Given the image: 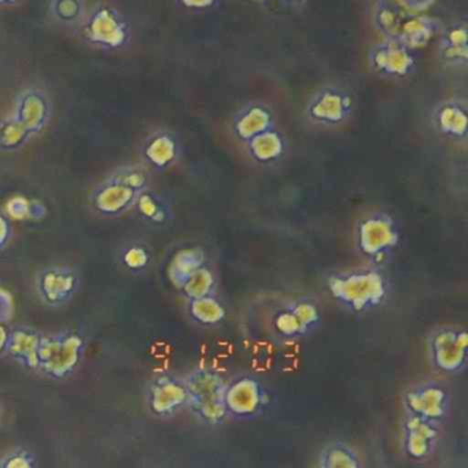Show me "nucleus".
Listing matches in <instances>:
<instances>
[{
  "mask_svg": "<svg viewBox=\"0 0 468 468\" xmlns=\"http://www.w3.org/2000/svg\"><path fill=\"white\" fill-rule=\"evenodd\" d=\"M275 355L276 350L272 344L259 342V344L254 345L250 355L251 367H253L254 371H270L273 363H275Z\"/></svg>",
  "mask_w": 468,
  "mask_h": 468,
  "instance_id": "7c9ffc66",
  "label": "nucleus"
},
{
  "mask_svg": "<svg viewBox=\"0 0 468 468\" xmlns=\"http://www.w3.org/2000/svg\"><path fill=\"white\" fill-rule=\"evenodd\" d=\"M188 391V405L197 419L209 426H218L226 420L227 383L213 369L199 368L185 379Z\"/></svg>",
  "mask_w": 468,
  "mask_h": 468,
  "instance_id": "7ed1b4c3",
  "label": "nucleus"
},
{
  "mask_svg": "<svg viewBox=\"0 0 468 468\" xmlns=\"http://www.w3.org/2000/svg\"><path fill=\"white\" fill-rule=\"evenodd\" d=\"M430 360L443 374L456 375L467 366L468 335L463 328L443 327L429 341Z\"/></svg>",
  "mask_w": 468,
  "mask_h": 468,
  "instance_id": "6e6552de",
  "label": "nucleus"
},
{
  "mask_svg": "<svg viewBox=\"0 0 468 468\" xmlns=\"http://www.w3.org/2000/svg\"><path fill=\"white\" fill-rule=\"evenodd\" d=\"M284 6L292 7V9H301V7L306 6L311 0H279Z\"/></svg>",
  "mask_w": 468,
  "mask_h": 468,
  "instance_id": "ea45409f",
  "label": "nucleus"
},
{
  "mask_svg": "<svg viewBox=\"0 0 468 468\" xmlns=\"http://www.w3.org/2000/svg\"><path fill=\"white\" fill-rule=\"evenodd\" d=\"M188 312L194 322L202 325H218L227 317L226 308L215 295L190 300Z\"/></svg>",
  "mask_w": 468,
  "mask_h": 468,
  "instance_id": "393cba45",
  "label": "nucleus"
},
{
  "mask_svg": "<svg viewBox=\"0 0 468 468\" xmlns=\"http://www.w3.org/2000/svg\"><path fill=\"white\" fill-rule=\"evenodd\" d=\"M402 16L393 0H375L372 9V24L382 39H396L401 28Z\"/></svg>",
  "mask_w": 468,
  "mask_h": 468,
  "instance_id": "b1692460",
  "label": "nucleus"
},
{
  "mask_svg": "<svg viewBox=\"0 0 468 468\" xmlns=\"http://www.w3.org/2000/svg\"><path fill=\"white\" fill-rule=\"evenodd\" d=\"M10 238H12V224L7 216L0 212V250L7 245Z\"/></svg>",
  "mask_w": 468,
  "mask_h": 468,
  "instance_id": "4c0bfd02",
  "label": "nucleus"
},
{
  "mask_svg": "<svg viewBox=\"0 0 468 468\" xmlns=\"http://www.w3.org/2000/svg\"><path fill=\"white\" fill-rule=\"evenodd\" d=\"M9 331L6 330L2 323H0V355L7 349V342H9Z\"/></svg>",
  "mask_w": 468,
  "mask_h": 468,
  "instance_id": "58836bf2",
  "label": "nucleus"
},
{
  "mask_svg": "<svg viewBox=\"0 0 468 468\" xmlns=\"http://www.w3.org/2000/svg\"><path fill=\"white\" fill-rule=\"evenodd\" d=\"M15 314V301L13 295L7 290L0 287V323L10 322Z\"/></svg>",
  "mask_w": 468,
  "mask_h": 468,
  "instance_id": "c9c22d12",
  "label": "nucleus"
},
{
  "mask_svg": "<svg viewBox=\"0 0 468 468\" xmlns=\"http://www.w3.org/2000/svg\"><path fill=\"white\" fill-rule=\"evenodd\" d=\"M216 279L212 271L207 270V267L199 268L182 287V292H185L188 300H197V298L207 297V295L215 294Z\"/></svg>",
  "mask_w": 468,
  "mask_h": 468,
  "instance_id": "c85d7f7f",
  "label": "nucleus"
},
{
  "mask_svg": "<svg viewBox=\"0 0 468 468\" xmlns=\"http://www.w3.org/2000/svg\"><path fill=\"white\" fill-rule=\"evenodd\" d=\"M21 0H0V6H9V5H16Z\"/></svg>",
  "mask_w": 468,
  "mask_h": 468,
  "instance_id": "a19ab883",
  "label": "nucleus"
},
{
  "mask_svg": "<svg viewBox=\"0 0 468 468\" xmlns=\"http://www.w3.org/2000/svg\"><path fill=\"white\" fill-rule=\"evenodd\" d=\"M53 6L56 17L67 23L78 20L79 16L81 15L80 0H56Z\"/></svg>",
  "mask_w": 468,
  "mask_h": 468,
  "instance_id": "72a5a7b5",
  "label": "nucleus"
},
{
  "mask_svg": "<svg viewBox=\"0 0 468 468\" xmlns=\"http://www.w3.org/2000/svg\"><path fill=\"white\" fill-rule=\"evenodd\" d=\"M147 174L141 166H122L101 183L91 196L97 212L119 216L135 207L136 198L147 190Z\"/></svg>",
  "mask_w": 468,
  "mask_h": 468,
  "instance_id": "f03ea898",
  "label": "nucleus"
},
{
  "mask_svg": "<svg viewBox=\"0 0 468 468\" xmlns=\"http://www.w3.org/2000/svg\"><path fill=\"white\" fill-rule=\"evenodd\" d=\"M438 437L437 423L407 413L402 423V446L410 459L424 462L431 457L437 448Z\"/></svg>",
  "mask_w": 468,
  "mask_h": 468,
  "instance_id": "ddd939ff",
  "label": "nucleus"
},
{
  "mask_svg": "<svg viewBox=\"0 0 468 468\" xmlns=\"http://www.w3.org/2000/svg\"><path fill=\"white\" fill-rule=\"evenodd\" d=\"M83 346V339L76 334L42 336L37 350V368L56 379L69 377L79 366Z\"/></svg>",
  "mask_w": 468,
  "mask_h": 468,
  "instance_id": "20e7f679",
  "label": "nucleus"
},
{
  "mask_svg": "<svg viewBox=\"0 0 468 468\" xmlns=\"http://www.w3.org/2000/svg\"><path fill=\"white\" fill-rule=\"evenodd\" d=\"M275 113L264 102H249L232 117L231 130L238 141L246 144L254 136L275 128Z\"/></svg>",
  "mask_w": 468,
  "mask_h": 468,
  "instance_id": "f3484780",
  "label": "nucleus"
},
{
  "mask_svg": "<svg viewBox=\"0 0 468 468\" xmlns=\"http://www.w3.org/2000/svg\"><path fill=\"white\" fill-rule=\"evenodd\" d=\"M368 68L378 78L404 80L415 72L416 56L399 37L382 39L369 48Z\"/></svg>",
  "mask_w": 468,
  "mask_h": 468,
  "instance_id": "0eeeda50",
  "label": "nucleus"
},
{
  "mask_svg": "<svg viewBox=\"0 0 468 468\" xmlns=\"http://www.w3.org/2000/svg\"><path fill=\"white\" fill-rule=\"evenodd\" d=\"M246 152L254 163L271 165L282 160L287 149V142L281 131L272 128L246 142Z\"/></svg>",
  "mask_w": 468,
  "mask_h": 468,
  "instance_id": "412c9836",
  "label": "nucleus"
},
{
  "mask_svg": "<svg viewBox=\"0 0 468 468\" xmlns=\"http://www.w3.org/2000/svg\"><path fill=\"white\" fill-rule=\"evenodd\" d=\"M142 218L154 224L166 223L169 218L168 207L150 191L144 190L136 198L135 207Z\"/></svg>",
  "mask_w": 468,
  "mask_h": 468,
  "instance_id": "cd10ccee",
  "label": "nucleus"
},
{
  "mask_svg": "<svg viewBox=\"0 0 468 468\" xmlns=\"http://www.w3.org/2000/svg\"><path fill=\"white\" fill-rule=\"evenodd\" d=\"M150 261V254L144 246H130L122 254V262L131 271H142L147 267Z\"/></svg>",
  "mask_w": 468,
  "mask_h": 468,
  "instance_id": "473e14b6",
  "label": "nucleus"
},
{
  "mask_svg": "<svg viewBox=\"0 0 468 468\" xmlns=\"http://www.w3.org/2000/svg\"><path fill=\"white\" fill-rule=\"evenodd\" d=\"M270 397L264 386L253 377L237 378L227 383L226 408L229 415L239 420L259 418L268 407Z\"/></svg>",
  "mask_w": 468,
  "mask_h": 468,
  "instance_id": "9d476101",
  "label": "nucleus"
},
{
  "mask_svg": "<svg viewBox=\"0 0 468 468\" xmlns=\"http://www.w3.org/2000/svg\"><path fill=\"white\" fill-rule=\"evenodd\" d=\"M322 468H358L360 457L350 446L344 442H333L323 449L319 456Z\"/></svg>",
  "mask_w": 468,
  "mask_h": 468,
  "instance_id": "a878e982",
  "label": "nucleus"
},
{
  "mask_svg": "<svg viewBox=\"0 0 468 468\" xmlns=\"http://www.w3.org/2000/svg\"><path fill=\"white\" fill-rule=\"evenodd\" d=\"M79 276L68 267H48L37 275V292L48 305H61L75 295Z\"/></svg>",
  "mask_w": 468,
  "mask_h": 468,
  "instance_id": "dca6fc26",
  "label": "nucleus"
},
{
  "mask_svg": "<svg viewBox=\"0 0 468 468\" xmlns=\"http://www.w3.org/2000/svg\"><path fill=\"white\" fill-rule=\"evenodd\" d=\"M355 102L349 91L328 84L317 90L305 108V117L314 127L336 128L349 122Z\"/></svg>",
  "mask_w": 468,
  "mask_h": 468,
  "instance_id": "39448f33",
  "label": "nucleus"
},
{
  "mask_svg": "<svg viewBox=\"0 0 468 468\" xmlns=\"http://www.w3.org/2000/svg\"><path fill=\"white\" fill-rule=\"evenodd\" d=\"M7 116L29 136L35 138L46 130L51 119V101L39 87H27L18 92Z\"/></svg>",
  "mask_w": 468,
  "mask_h": 468,
  "instance_id": "1a4fd4ad",
  "label": "nucleus"
},
{
  "mask_svg": "<svg viewBox=\"0 0 468 468\" xmlns=\"http://www.w3.org/2000/svg\"><path fill=\"white\" fill-rule=\"evenodd\" d=\"M42 336L31 328H16L9 334L7 349L17 363L28 368H37V350Z\"/></svg>",
  "mask_w": 468,
  "mask_h": 468,
  "instance_id": "5701e85b",
  "label": "nucleus"
},
{
  "mask_svg": "<svg viewBox=\"0 0 468 468\" xmlns=\"http://www.w3.org/2000/svg\"><path fill=\"white\" fill-rule=\"evenodd\" d=\"M207 262L205 251L201 248L182 249L172 257L168 265V278L174 286L182 289L186 282Z\"/></svg>",
  "mask_w": 468,
  "mask_h": 468,
  "instance_id": "4be33fe9",
  "label": "nucleus"
},
{
  "mask_svg": "<svg viewBox=\"0 0 468 468\" xmlns=\"http://www.w3.org/2000/svg\"><path fill=\"white\" fill-rule=\"evenodd\" d=\"M399 242V227L393 218L386 213H371L356 226L357 249L368 259H383L397 248Z\"/></svg>",
  "mask_w": 468,
  "mask_h": 468,
  "instance_id": "423d86ee",
  "label": "nucleus"
},
{
  "mask_svg": "<svg viewBox=\"0 0 468 468\" xmlns=\"http://www.w3.org/2000/svg\"><path fill=\"white\" fill-rule=\"evenodd\" d=\"M253 2H256V4L260 5H265L267 4L268 0H253Z\"/></svg>",
  "mask_w": 468,
  "mask_h": 468,
  "instance_id": "79ce46f5",
  "label": "nucleus"
},
{
  "mask_svg": "<svg viewBox=\"0 0 468 468\" xmlns=\"http://www.w3.org/2000/svg\"><path fill=\"white\" fill-rule=\"evenodd\" d=\"M7 218L13 220H40L45 218L48 209L42 202L28 199L27 197L15 196L6 202Z\"/></svg>",
  "mask_w": 468,
  "mask_h": 468,
  "instance_id": "bb28decb",
  "label": "nucleus"
},
{
  "mask_svg": "<svg viewBox=\"0 0 468 468\" xmlns=\"http://www.w3.org/2000/svg\"><path fill=\"white\" fill-rule=\"evenodd\" d=\"M431 125L438 135L452 142H465L468 135V112L464 101L451 98L441 101L431 112Z\"/></svg>",
  "mask_w": 468,
  "mask_h": 468,
  "instance_id": "2eb2a0df",
  "label": "nucleus"
},
{
  "mask_svg": "<svg viewBox=\"0 0 468 468\" xmlns=\"http://www.w3.org/2000/svg\"><path fill=\"white\" fill-rule=\"evenodd\" d=\"M180 155L177 136L168 130L154 131L144 141V158L155 169H166L174 165Z\"/></svg>",
  "mask_w": 468,
  "mask_h": 468,
  "instance_id": "6ab92c4d",
  "label": "nucleus"
},
{
  "mask_svg": "<svg viewBox=\"0 0 468 468\" xmlns=\"http://www.w3.org/2000/svg\"><path fill=\"white\" fill-rule=\"evenodd\" d=\"M438 59L446 68L463 69L468 65V26L457 20L443 27L438 35Z\"/></svg>",
  "mask_w": 468,
  "mask_h": 468,
  "instance_id": "a211bd4d",
  "label": "nucleus"
},
{
  "mask_svg": "<svg viewBox=\"0 0 468 468\" xmlns=\"http://www.w3.org/2000/svg\"><path fill=\"white\" fill-rule=\"evenodd\" d=\"M273 327L279 336L286 339L300 338L311 331L292 308L284 309L275 317Z\"/></svg>",
  "mask_w": 468,
  "mask_h": 468,
  "instance_id": "c756f323",
  "label": "nucleus"
},
{
  "mask_svg": "<svg viewBox=\"0 0 468 468\" xmlns=\"http://www.w3.org/2000/svg\"><path fill=\"white\" fill-rule=\"evenodd\" d=\"M290 308L298 314V317L305 323L306 327L311 331L319 324L320 319H322L319 308L312 301H297Z\"/></svg>",
  "mask_w": 468,
  "mask_h": 468,
  "instance_id": "2f4dec72",
  "label": "nucleus"
},
{
  "mask_svg": "<svg viewBox=\"0 0 468 468\" xmlns=\"http://www.w3.org/2000/svg\"><path fill=\"white\" fill-rule=\"evenodd\" d=\"M150 410L160 418H169L188 405L185 380L171 375H161L153 380L147 394Z\"/></svg>",
  "mask_w": 468,
  "mask_h": 468,
  "instance_id": "f8f14e48",
  "label": "nucleus"
},
{
  "mask_svg": "<svg viewBox=\"0 0 468 468\" xmlns=\"http://www.w3.org/2000/svg\"><path fill=\"white\" fill-rule=\"evenodd\" d=\"M404 407L408 415L440 424L448 416L451 399L442 385L430 380L413 386L405 393Z\"/></svg>",
  "mask_w": 468,
  "mask_h": 468,
  "instance_id": "9b49d317",
  "label": "nucleus"
},
{
  "mask_svg": "<svg viewBox=\"0 0 468 468\" xmlns=\"http://www.w3.org/2000/svg\"><path fill=\"white\" fill-rule=\"evenodd\" d=\"M334 300L353 312H367L380 305L388 295V282L375 270L336 273L328 279Z\"/></svg>",
  "mask_w": 468,
  "mask_h": 468,
  "instance_id": "f257e3e1",
  "label": "nucleus"
},
{
  "mask_svg": "<svg viewBox=\"0 0 468 468\" xmlns=\"http://www.w3.org/2000/svg\"><path fill=\"white\" fill-rule=\"evenodd\" d=\"M224 0H179L182 6L187 7L190 10H202L215 9L218 5L223 4Z\"/></svg>",
  "mask_w": 468,
  "mask_h": 468,
  "instance_id": "e433bc0d",
  "label": "nucleus"
},
{
  "mask_svg": "<svg viewBox=\"0 0 468 468\" xmlns=\"http://www.w3.org/2000/svg\"><path fill=\"white\" fill-rule=\"evenodd\" d=\"M0 467L4 468H32L35 467V457L28 451H13L5 459L0 460Z\"/></svg>",
  "mask_w": 468,
  "mask_h": 468,
  "instance_id": "f704fd0d",
  "label": "nucleus"
},
{
  "mask_svg": "<svg viewBox=\"0 0 468 468\" xmlns=\"http://www.w3.org/2000/svg\"><path fill=\"white\" fill-rule=\"evenodd\" d=\"M84 34L92 45L111 50L122 48L128 40L127 27L109 7H101L92 15Z\"/></svg>",
  "mask_w": 468,
  "mask_h": 468,
  "instance_id": "4468645a",
  "label": "nucleus"
},
{
  "mask_svg": "<svg viewBox=\"0 0 468 468\" xmlns=\"http://www.w3.org/2000/svg\"><path fill=\"white\" fill-rule=\"evenodd\" d=\"M443 26L438 18L430 16H408L402 18L401 28H399V39L408 48H426L435 37L441 34Z\"/></svg>",
  "mask_w": 468,
  "mask_h": 468,
  "instance_id": "aec40b11",
  "label": "nucleus"
}]
</instances>
